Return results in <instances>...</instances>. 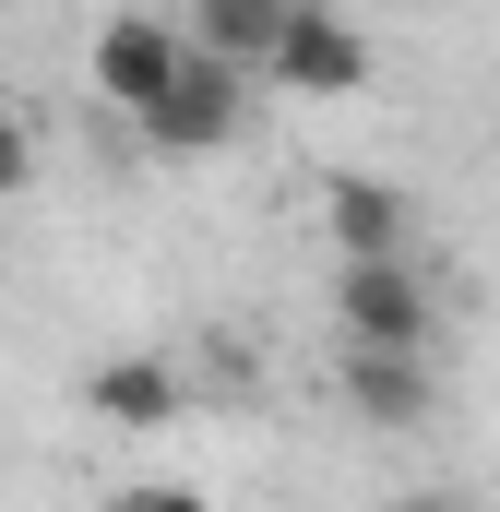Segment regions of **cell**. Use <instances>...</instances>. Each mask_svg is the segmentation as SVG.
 Instances as JSON below:
<instances>
[{
  "label": "cell",
  "instance_id": "obj_8",
  "mask_svg": "<svg viewBox=\"0 0 500 512\" xmlns=\"http://www.w3.org/2000/svg\"><path fill=\"white\" fill-rule=\"evenodd\" d=\"M84 405L108 417V429H179V370L167 358H96V382H84Z\"/></svg>",
  "mask_w": 500,
  "mask_h": 512
},
{
  "label": "cell",
  "instance_id": "obj_9",
  "mask_svg": "<svg viewBox=\"0 0 500 512\" xmlns=\"http://www.w3.org/2000/svg\"><path fill=\"white\" fill-rule=\"evenodd\" d=\"M108 512H215V501H203V489H179V477H120Z\"/></svg>",
  "mask_w": 500,
  "mask_h": 512
},
{
  "label": "cell",
  "instance_id": "obj_5",
  "mask_svg": "<svg viewBox=\"0 0 500 512\" xmlns=\"http://www.w3.org/2000/svg\"><path fill=\"white\" fill-rule=\"evenodd\" d=\"M334 393H346L358 429H429V417H441L429 346H346V358H334Z\"/></svg>",
  "mask_w": 500,
  "mask_h": 512
},
{
  "label": "cell",
  "instance_id": "obj_2",
  "mask_svg": "<svg viewBox=\"0 0 500 512\" xmlns=\"http://www.w3.org/2000/svg\"><path fill=\"white\" fill-rule=\"evenodd\" d=\"M239 120H250V72L191 48V72H179V84H167L131 131H143L155 155H179V167H191V155H227V143H239Z\"/></svg>",
  "mask_w": 500,
  "mask_h": 512
},
{
  "label": "cell",
  "instance_id": "obj_1",
  "mask_svg": "<svg viewBox=\"0 0 500 512\" xmlns=\"http://www.w3.org/2000/svg\"><path fill=\"white\" fill-rule=\"evenodd\" d=\"M84 72H96V96H108L120 120H143V108L191 72V24H179V12H108L96 48H84Z\"/></svg>",
  "mask_w": 500,
  "mask_h": 512
},
{
  "label": "cell",
  "instance_id": "obj_7",
  "mask_svg": "<svg viewBox=\"0 0 500 512\" xmlns=\"http://www.w3.org/2000/svg\"><path fill=\"white\" fill-rule=\"evenodd\" d=\"M286 12H298V0H179L191 48H203V60H239L250 84L274 72V36H286Z\"/></svg>",
  "mask_w": 500,
  "mask_h": 512
},
{
  "label": "cell",
  "instance_id": "obj_6",
  "mask_svg": "<svg viewBox=\"0 0 500 512\" xmlns=\"http://www.w3.org/2000/svg\"><path fill=\"white\" fill-rule=\"evenodd\" d=\"M322 239H334V262H393L405 251V191L370 179V167L322 179Z\"/></svg>",
  "mask_w": 500,
  "mask_h": 512
},
{
  "label": "cell",
  "instance_id": "obj_4",
  "mask_svg": "<svg viewBox=\"0 0 500 512\" xmlns=\"http://www.w3.org/2000/svg\"><path fill=\"white\" fill-rule=\"evenodd\" d=\"M262 84H274V96H358V84H370V36L346 24V0H298Z\"/></svg>",
  "mask_w": 500,
  "mask_h": 512
},
{
  "label": "cell",
  "instance_id": "obj_3",
  "mask_svg": "<svg viewBox=\"0 0 500 512\" xmlns=\"http://www.w3.org/2000/svg\"><path fill=\"white\" fill-rule=\"evenodd\" d=\"M441 298L417 286V262H334V346H429Z\"/></svg>",
  "mask_w": 500,
  "mask_h": 512
},
{
  "label": "cell",
  "instance_id": "obj_10",
  "mask_svg": "<svg viewBox=\"0 0 500 512\" xmlns=\"http://www.w3.org/2000/svg\"><path fill=\"white\" fill-rule=\"evenodd\" d=\"M24 179H36V131H24V120H0V203H12Z\"/></svg>",
  "mask_w": 500,
  "mask_h": 512
}]
</instances>
